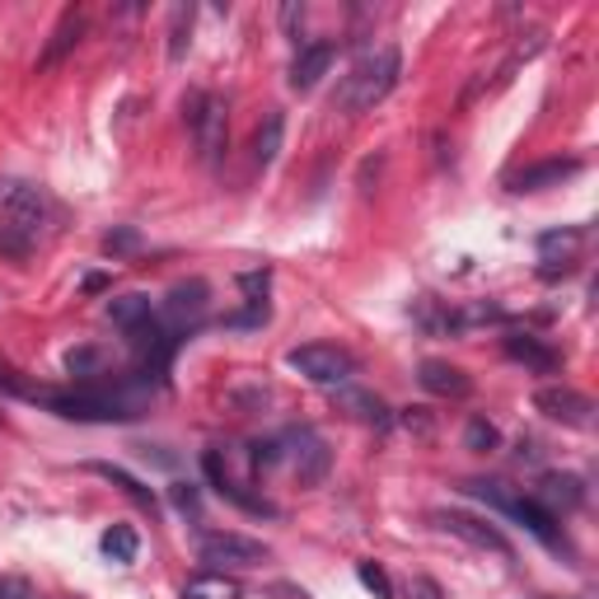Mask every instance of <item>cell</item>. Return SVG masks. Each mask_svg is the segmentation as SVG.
<instances>
[{
    "label": "cell",
    "instance_id": "obj_20",
    "mask_svg": "<svg viewBox=\"0 0 599 599\" xmlns=\"http://www.w3.org/2000/svg\"><path fill=\"white\" fill-rule=\"evenodd\" d=\"M281 137H286V118L272 108V113L262 118V122H258V131H253V160H258L262 169H268V164L277 160V154H281Z\"/></svg>",
    "mask_w": 599,
    "mask_h": 599
},
{
    "label": "cell",
    "instance_id": "obj_32",
    "mask_svg": "<svg viewBox=\"0 0 599 599\" xmlns=\"http://www.w3.org/2000/svg\"><path fill=\"white\" fill-rule=\"evenodd\" d=\"M137 243H141V239H137V230H113V234L103 239V249L118 258V253H131V249H137Z\"/></svg>",
    "mask_w": 599,
    "mask_h": 599
},
{
    "label": "cell",
    "instance_id": "obj_10",
    "mask_svg": "<svg viewBox=\"0 0 599 599\" xmlns=\"http://www.w3.org/2000/svg\"><path fill=\"white\" fill-rule=\"evenodd\" d=\"M535 501L548 510V516H567V510H576L586 501V482L576 473H543Z\"/></svg>",
    "mask_w": 599,
    "mask_h": 599
},
{
    "label": "cell",
    "instance_id": "obj_9",
    "mask_svg": "<svg viewBox=\"0 0 599 599\" xmlns=\"http://www.w3.org/2000/svg\"><path fill=\"white\" fill-rule=\"evenodd\" d=\"M80 38H84V10H80V6L61 10L57 29H52V38H48V48H42V57H38V71H52V66H61L66 57L76 52Z\"/></svg>",
    "mask_w": 599,
    "mask_h": 599
},
{
    "label": "cell",
    "instance_id": "obj_21",
    "mask_svg": "<svg viewBox=\"0 0 599 599\" xmlns=\"http://www.w3.org/2000/svg\"><path fill=\"white\" fill-rule=\"evenodd\" d=\"M183 599H239V581L234 576H220V571H202L183 586Z\"/></svg>",
    "mask_w": 599,
    "mask_h": 599
},
{
    "label": "cell",
    "instance_id": "obj_28",
    "mask_svg": "<svg viewBox=\"0 0 599 599\" xmlns=\"http://www.w3.org/2000/svg\"><path fill=\"white\" fill-rule=\"evenodd\" d=\"M357 581H361L375 599H393V581L385 576V567H380V562H357Z\"/></svg>",
    "mask_w": 599,
    "mask_h": 599
},
{
    "label": "cell",
    "instance_id": "obj_37",
    "mask_svg": "<svg viewBox=\"0 0 599 599\" xmlns=\"http://www.w3.org/2000/svg\"><path fill=\"white\" fill-rule=\"evenodd\" d=\"M103 286H108V277H99V272L84 277V291H103Z\"/></svg>",
    "mask_w": 599,
    "mask_h": 599
},
{
    "label": "cell",
    "instance_id": "obj_19",
    "mask_svg": "<svg viewBox=\"0 0 599 599\" xmlns=\"http://www.w3.org/2000/svg\"><path fill=\"white\" fill-rule=\"evenodd\" d=\"M108 319H113L118 328H141V323H150L154 319V309H150V296H141V291H131V296H113L108 300Z\"/></svg>",
    "mask_w": 599,
    "mask_h": 599
},
{
    "label": "cell",
    "instance_id": "obj_2",
    "mask_svg": "<svg viewBox=\"0 0 599 599\" xmlns=\"http://www.w3.org/2000/svg\"><path fill=\"white\" fill-rule=\"evenodd\" d=\"M183 118H188V131H192L197 160L220 164V154L230 150V108H226V99L220 94H188Z\"/></svg>",
    "mask_w": 599,
    "mask_h": 599
},
{
    "label": "cell",
    "instance_id": "obj_36",
    "mask_svg": "<svg viewBox=\"0 0 599 599\" xmlns=\"http://www.w3.org/2000/svg\"><path fill=\"white\" fill-rule=\"evenodd\" d=\"M173 501H179L183 510H197V487L192 482H173Z\"/></svg>",
    "mask_w": 599,
    "mask_h": 599
},
{
    "label": "cell",
    "instance_id": "obj_29",
    "mask_svg": "<svg viewBox=\"0 0 599 599\" xmlns=\"http://www.w3.org/2000/svg\"><path fill=\"white\" fill-rule=\"evenodd\" d=\"M0 599H42L29 576H0Z\"/></svg>",
    "mask_w": 599,
    "mask_h": 599
},
{
    "label": "cell",
    "instance_id": "obj_18",
    "mask_svg": "<svg viewBox=\"0 0 599 599\" xmlns=\"http://www.w3.org/2000/svg\"><path fill=\"white\" fill-rule=\"evenodd\" d=\"M543 48H548V29H525V33H520V42H516V48H510V57L497 66V80H492V90H506V84L516 80V71H520V66H525V61H535Z\"/></svg>",
    "mask_w": 599,
    "mask_h": 599
},
{
    "label": "cell",
    "instance_id": "obj_3",
    "mask_svg": "<svg viewBox=\"0 0 599 599\" xmlns=\"http://www.w3.org/2000/svg\"><path fill=\"white\" fill-rule=\"evenodd\" d=\"M33 403H48L66 421H127L137 417L127 398L118 393H99V389H76V393H57V389H38Z\"/></svg>",
    "mask_w": 599,
    "mask_h": 599
},
{
    "label": "cell",
    "instance_id": "obj_15",
    "mask_svg": "<svg viewBox=\"0 0 599 599\" xmlns=\"http://www.w3.org/2000/svg\"><path fill=\"white\" fill-rule=\"evenodd\" d=\"M328 66H332V42H305L291 61V90H300V94L315 90V84L328 76Z\"/></svg>",
    "mask_w": 599,
    "mask_h": 599
},
{
    "label": "cell",
    "instance_id": "obj_4",
    "mask_svg": "<svg viewBox=\"0 0 599 599\" xmlns=\"http://www.w3.org/2000/svg\"><path fill=\"white\" fill-rule=\"evenodd\" d=\"M286 366L300 370L309 385H328V389H338L347 385L351 375H357V357L342 347H332V342H309V347H296L291 357H286Z\"/></svg>",
    "mask_w": 599,
    "mask_h": 599
},
{
    "label": "cell",
    "instance_id": "obj_7",
    "mask_svg": "<svg viewBox=\"0 0 599 599\" xmlns=\"http://www.w3.org/2000/svg\"><path fill=\"white\" fill-rule=\"evenodd\" d=\"M197 558L211 562V567H262L272 558V548L258 543V539H243V535H202Z\"/></svg>",
    "mask_w": 599,
    "mask_h": 599
},
{
    "label": "cell",
    "instance_id": "obj_13",
    "mask_svg": "<svg viewBox=\"0 0 599 599\" xmlns=\"http://www.w3.org/2000/svg\"><path fill=\"white\" fill-rule=\"evenodd\" d=\"M417 380H421V389L436 393V398H469L473 393V380L459 366H450V361H421Z\"/></svg>",
    "mask_w": 599,
    "mask_h": 599
},
{
    "label": "cell",
    "instance_id": "obj_11",
    "mask_svg": "<svg viewBox=\"0 0 599 599\" xmlns=\"http://www.w3.org/2000/svg\"><path fill=\"white\" fill-rule=\"evenodd\" d=\"M291 463H296V478L305 482V487H315V482H323L328 478V463H332V455H328V446L315 436V431H296L291 436Z\"/></svg>",
    "mask_w": 599,
    "mask_h": 599
},
{
    "label": "cell",
    "instance_id": "obj_27",
    "mask_svg": "<svg viewBox=\"0 0 599 599\" xmlns=\"http://www.w3.org/2000/svg\"><path fill=\"white\" fill-rule=\"evenodd\" d=\"M0 253L14 258V262H24V258L33 253V234L19 230L14 220H0Z\"/></svg>",
    "mask_w": 599,
    "mask_h": 599
},
{
    "label": "cell",
    "instance_id": "obj_30",
    "mask_svg": "<svg viewBox=\"0 0 599 599\" xmlns=\"http://www.w3.org/2000/svg\"><path fill=\"white\" fill-rule=\"evenodd\" d=\"M94 366H99V351H94V347H80V351H71V357H66V370L80 375V380H90Z\"/></svg>",
    "mask_w": 599,
    "mask_h": 599
},
{
    "label": "cell",
    "instance_id": "obj_14",
    "mask_svg": "<svg viewBox=\"0 0 599 599\" xmlns=\"http://www.w3.org/2000/svg\"><path fill=\"white\" fill-rule=\"evenodd\" d=\"M581 173V160H539V164H529L520 173H510V192H539V188H552V183H562V179H576Z\"/></svg>",
    "mask_w": 599,
    "mask_h": 599
},
{
    "label": "cell",
    "instance_id": "obj_5",
    "mask_svg": "<svg viewBox=\"0 0 599 599\" xmlns=\"http://www.w3.org/2000/svg\"><path fill=\"white\" fill-rule=\"evenodd\" d=\"M0 216L14 220L19 230L38 234L42 226H48L52 202H48V192H42L38 183H24V179H0Z\"/></svg>",
    "mask_w": 599,
    "mask_h": 599
},
{
    "label": "cell",
    "instance_id": "obj_22",
    "mask_svg": "<svg viewBox=\"0 0 599 599\" xmlns=\"http://www.w3.org/2000/svg\"><path fill=\"white\" fill-rule=\"evenodd\" d=\"M99 548H103V558H113V562H137L141 539H137V529H131V525H108Z\"/></svg>",
    "mask_w": 599,
    "mask_h": 599
},
{
    "label": "cell",
    "instance_id": "obj_34",
    "mask_svg": "<svg viewBox=\"0 0 599 599\" xmlns=\"http://www.w3.org/2000/svg\"><path fill=\"white\" fill-rule=\"evenodd\" d=\"M300 19H305V6H300V0H286V6H281V29H286V33H296V29H300Z\"/></svg>",
    "mask_w": 599,
    "mask_h": 599
},
{
    "label": "cell",
    "instance_id": "obj_26",
    "mask_svg": "<svg viewBox=\"0 0 599 599\" xmlns=\"http://www.w3.org/2000/svg\"><path fill=\"white\" fill-rule=\"evenodd\" d=\"M581 230H548V234H539V253H543V262L552 258V253H562V262H571V253L581 249Z\"/></svg>",
    "mask_w": 599,
    "mask_h": 599
},
{
    "label": "cell",
    "instance_id": "obj_6",
    "mask_svg": "<svg viewBox=\"0 0 599 599\" xmlns=\"http://www.w3.org/2000/svg\"><path fill=\"white\" fill-rule=\"evenodd\" d=\"M535 408L548 421H562V427H576V431L595 427V398L581 393V389H571V385H543L535 393Z\"/></svg>",
    "mask_w": 599,
    "mask_h": 599
},
{
    "label": "cell",
    "instance_id": "obj_12",
    "mask_svg": "<svg viewBox=\"0 0 599 599\" xmlns=\"http://www.w3.org/2000/svg\"><path fill=\"white\" fill-rule=\"evenodd\" d=\"M501 351H506L510 361H520V366H529V370H543V375L562 366L558 351H552L543 338H535V332H506V338H501Z\"/></svg>",
    "mask_w": 599,
    "mask_h": 599
},
{
    "label": "cell",
    "instance_id": "obj_8",
    "mask_svg": "<svg viewBox=\"0 0 599 599\" xmlns=\"http://www.w3.org/2000/svg\"><path fill=\"white\" fill-rule=\"evenodd\" d=\"M431 520L446 529V535L463 539V543H473V548H482V552H497V558H510V539L501 535L497 525H487V520H478V516H463V510H436Z\"/></svg>",
    "mask_w": 599,
    "mask_h": 599
},
{
    "label": "cell",
    "instance_id": "obj_1",
    "mask_svg": "<svg viewBox=\"0 0 599 599\" xmlns=\"http://www.w3.org/2000/svg\"><path fill=\"white\" fill-rule=\"evenodd\" d=\"M398 71H403V57H398L393 42L366 52L357 66H351V76L342 80L338 108H342V113H370L380 99H389V90L398 84Z\"/></svg>",
    "mask_w": 599,
    "mask_h": 599
},
{
    "label": "cell",
    "instance_id": "obj_31",
    "mask_svg": "<svg viewBox=\"0 0 599 599\" xmlns=\"http://www.w3.org/2000/svg\"><path fill=\"white\" fill-rule=\"evenodd\" d=\"M281 455H286V450H281V440H258V446H253V473L272 469V463H277Z\"/></svg>",
    "mask_w": 599,
    "mask_h": 599
},
{
    "label": "cell",
    "instance_id": "obj_24",
    "mask_svg": "<svg viewBox=\"0 0 599 599\" xmlns=\"http://www.w3.org/2000/svg\"><path fill=\"white\" fill-rule=\"evenodd\" d=\"M188 42H192V6H173V14H169V57L183 61Z\"/></svg>",
    "mask_w": 599,
    "mask_h": 599
},
{
    "label": "cell",
    "instance_id": "obj_17",
    "mask_svg": "<svg viewBox=\"0 0 599 599\" xmlns=\"http://www.w3.org/2000/svg\"><path fill=\"white\" fill-rule=\"evenodd\" d=\"M338 403L357 417V421H366V427H375V431H389L393 427V412L385 408V398H375V393H366V389H338Z\"/></svg>",
    "mask_w": 599,
    "mask_h": 599
},
{
    "label": "cell",
    "instance_id": "obj_25",
    "mask_svg": "<svg viewBox=\"0 0 599 599\" xmlns=\"http://www.w3.org/2000/svg\"><path fill=\"white\" fill-rule=\"evenodd\" d=\"M463 446H469L473 455H492V450L501 446V431H497L487 417H473L469 427H463Z\"/></svg>",
    "mask_w": 599,
    "mask_h": 599
},
{
    "label": "cell",
    "instance_id": "obj_35",
    "mask_svg": "<svg viewBox=\"0 0 599 599\" xmlns=\"http://www.w3.org/2000/svg\"><path fill=\"white\" fill-rule=\"evenodd\" d=\"M403 421H408V427H412L417 436H431V412H427V408H408V412H403Z\"/></svg>",
    "mask_w": 599,
    "mask_h": 599
},
{
    "label": "cell",
    "instance_id": "obj_16",
    "mask_svg": "<svg viewBox=\"0 0 599 599\" xmlns=\"http://www.w3.org/2000/svg\"><path fill=\"white\" fill-rule=\"evenodd\" d=\"M207 281H179V286H173V291H169V300H164V309H169V319L173 323H197V319H202V309H207Z\"/></svg>",
    "mask_w": 599,
    "mask_h": 599
},
{
    "label": "cell",
    "instance_id": "obj_23",
    "mask_svg": "<svg viewBox=\"0 0 599 599\" xmlns=\"http://www.w3.org/2000/svg\"><path fill=\"white\" fill-rule=\"evenodd\" d=\"M90 473H99V478H108L113 487H122V492H127L131 501H137V506H146V510L160 506V501H154L150 487H146V482H137V478H131L127 469H118V463H90Z\"/></svg>",
    "mask_w": 599,
    "mask_h": 599
},
{
    "label": "cell",
    "instance_id": "obj_33",
    "mask_svg": "<svg viewBox=\"0 0 599 599\" xmlns=\"http://www.w3.org/2000/svg\"><path fill=\"white\" fill-rule=\"evenodd\" d=\"M408 599H446V590H440L431 576H412V581H408Z\"/></svg>",
    "mask_w": 599,
    "mask_h": 599
}]
</instances>
